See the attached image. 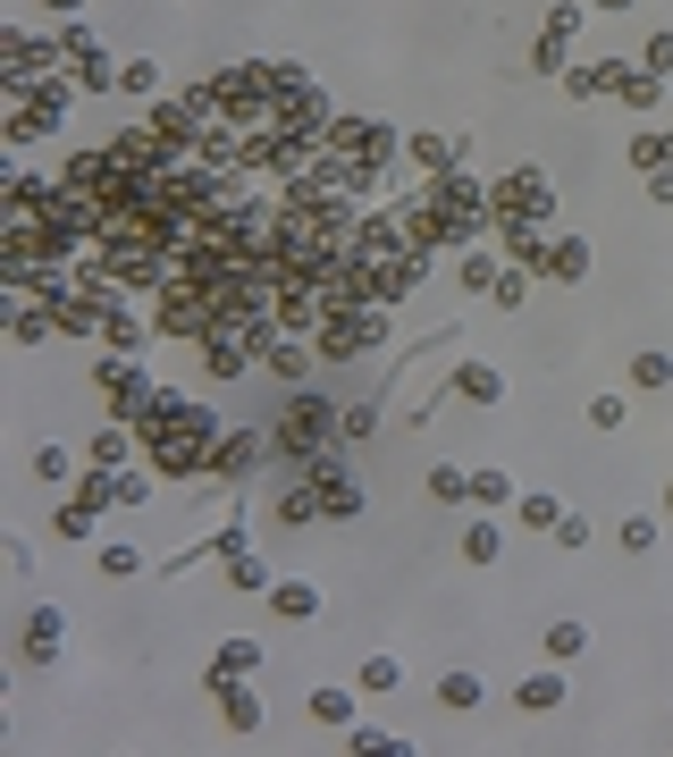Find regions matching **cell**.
I'll use <instances>...</instances> for the list:
<instances>
[{
  "mask_svg": "<svg viewBox=\"0 0 673 757\" xmlns=\"http://www.w3.org/2000/svg\"><path fill=\"white\" fill-rule=\"evenodd\" d=\"M632 387H673V354L640 345V354H632Z\"/></svg>",
  "mask_w": 673,
  "mask_h": 757,
  "instance_id": "cell-30",
  "label": "cell"
},
{
  "mask_svg": "<svg viewBox=\"0 0 673 757\" xmlns=\"http://www.w3.org/2000/svg\"><path fill=\"white\" fill-rule=\"evenodd\" d=\"M337 438H346L337 404H320V396H295V404H287V421L269 430V463H295V472H311V454H328Z\"/></svg>",
  "mask_w": 673,
  "mask_h": 757,
  "instance_id": "cell-2",
  "label": "cell"
},
{
  "mask_svg": "<svg viewBox=\"0 0 673 757\" xmlns=\"http://www.w3.org/2000/svg\"><path fill=\"white\" fill-rule=\"evenodd\" d=\"M497 556H505V530L497 522H472V530H463V564H497Z\"/></svg>",
  "mask_w": 673,
  "mask_h": 757,
  "instance_id": "cell-28",
  "label": "cell"
},
{
  "mask_svg": "<svg viewBox=\"0 0 673 757\" xmlns=\"http://www.w3.org/2000/svg\"><path fill=\"white\" fill-rule=\"evenodd\" d=\"M379 337H387V303H370V295H346V303H328V312H320V328H311L320 362H354V354H370Z\"/></svg>",
  "mask_w": 673,
  "mask_h": 757,
  "instance_id": "cell-3",
  "label": "cell"
},
{
  "mask_svg": "<svg viewBox=\"0 0 673 757\" xmlns=\"http://www.w3.org/2000/svg\"><path fill=\"white\" fill-rule=\"evenodd\" d=\"M51 337H68V328H59V312L51 303H18V321H9V345H51Z\"/></svg>",
  "mask_w": 673,
  "mask_h": 757,
  "instance_id": "cell-10",
  "label": "cell"
},
{
  "mask_svg": "<svg viewBox=\"0 0 673 757\" xmlns=\"http://www.w3.org/2000/svg\"><path fill=\"white\" fill-rule=\"evenodd\" d=\"M581 18H590V0H556V9H547V26H538V35H564V42H573V35H581Z\"/></svg>",
  "mask_w": 673,
  "mask_h": 757,
  "instance_id": "cell-36",
  "label": "cell"
},
{
  "mask_svg": "<svg viewBox=\"0 0 673 757\" xmlns=\"http://www.w3.org/2000/svg\"><path fill=\"white\" fill-rule=\"evenodd\" d=\"M311 724H328V733H354V690H311Z\"/></svg>",
  "mask_w": 673,
  "mask_h": 757,
  "instance_id": "cell-19",
  "label": "cell"
},
{
  "mask_svg": "<svg viewBox=\"0 0 673 757\" xmlns=\"http://www.w3.org/2000/svg\"><path fill=\"white\" fill-rule=\"evenodd\" d=\"M665 522H673V472H665Z\"/></svg>",
  "mask_w": 673,
  "mask_h": 757,
  "instance_id": "cell-49",
  "label": "cell"
},
{
  "mask_svg": "<svg viewBox=\"0 0 673 757\" xmlns=\"http://www.w3.org/2000/svg\"><path fill=\"white\" fill-rule=\"evenodd\" d=\"M640 68H656V76H673V35H649V51H640Z\"/></svg>",
  "mask_w": 673,
  "mask_h": 757,
  "instance_id": "cell-45",
  "label": "cell"
},
{
  "mask_svg": "<svg viewBox=\"0 0 673 757\" xmlns=\"http://www.w3.org/2000/svg\"><path fill=\"white\" fill-rule=\"evenodd\" d=\"M497 219L547 227V219H556V177H547V169H505V177H488V227H497Z\"/></svg>",
  "mask_w": 673,
  "mask_h": 757,
  "instance_id": "cell-4",
  "label": "cell"
},
{
  "mask_svg": "<svg viewBox=\"0 0 673 757\" xmlns=\"http://www.w3.org/2000/svg\"><path fill=\"white\" fill-rule=\"evenodd\" d=\"M135 438H143V463L160 480H202V463L219 446V421H211V404H186L177 387H160L152 413L135 421Z\"/></svg>",
  "mask_w": 673,
  "mask_h": 757,
  "instance_id": "cell-1",
  "label": "cell"
},
{
  "mask_svg": "<svg viewBox=\"0 0 673 757\" xmlns=\"http://www.w3.org/2000/svg\"><path fill=\"white\" fill-rule=\"evenodd\" d=\"M564 51H573L564 35H538V42H531V68H538V76H564Z\"/></svg>",
  "mask_w": 673,
  "mask_h": 757,
  "instance_id": "cell-40",
  "label": "cell"
},
{
  "mask_svg": "<svg viewBox=\"0 0 673 757\" xmlns=\"http://www.w3.org/2000/svg\"><path fill=\"white\" fill-rule=\"evenodd\" d=\"M522 295H531V269L505 262V269H497V286H488V303H497V312H522Z\"/></svg>",
  "mask_w": 673,
  "mask_h": 757,
  "instance_id": "cell-32",
  "label": "cell"
},
{
  "mask_svg": "<svg viewBox=\"0 0 673 757\" xmlns=\"http://www.w3.org/2000/svg\"><path fill=\"white\" fill-rule=\"evenodd\" d=\"M253 362H261V345H253V337H236V328L202 345V371H211V378H245Z\"/></svg>",
  "mask_w": 673,
  "mask_h": 757,
  "instance_id": "cell-9",
  "label": "cell"
},
{
  "mask_svg": "<svg viewBox=\"0 0 673 757\" xmlns=\"http://www.w3.org/2000/svg\"><path fill=\"white\" fill-rule=\"evenodd\" d=\"M446 396L497 404V396H505V371H488V362H455V378H446Z\"/></svg>",
  "mask_w": 673,
  "mask_h": 757,
  "instance_id": "cell-11",
  "label": "cell"
},
{
  "mask_svg": "<svg viewBox=\"0 0 673 757\" xmlns=\"http://www.w3.org/2000/svg\"><path fill=\"white\" fill-rule=\"evenodd\" d=\"M253 665H261V640H228V648L211 657V674H202V681H211V690H228V681H245Z\"/></svg>",
  "mask_w": 673,
  "mask_h": 757,
  "instance_id": "cell-15",
  "label": "cell"
},
{
  "mask_svg": "<svg viewBox=\"0 0 673 757\" xmlns=\"http://www.w3.org/2000/svg\"><path fill=\"white\" fill-rule=\"evenodd\" d=\"M497 269H505V262H488L481 245H472V253H455V278H463V295H488V286H497Z\"/></svg>",
  "mask_w": 673,
  "mask_h": 757,
  "instance_id": "cell-25",
  "label": "cell"
},
{
  "mask_svg": "<svg viewBox=\"0 0 673 757\" xmlns=\"http://www.w3.org/2000/svg\"><path fill=\"white\" fill-rule=\"evenodd\" d=\"M547 278L581 286V278H590V245H581V236H556V245H547Z\"/></svg>",
  "mask_w": 673,
  "mask_h": 757,
  "instance_id": "cell-17",
  "label": "cell"
},
{
  "mask_svg": "<svg viewBox=\"0 0 673 757\" xmlns=\"http://www.w3.org/2000/svg\"><path fill=\"white\" fill-rule=\"evenodd\" d=\"M514 522H522V530H556V522H564V505H556L547 489H531V497H514Z\"/></svg>",
  "mask_w": 673,
  "mask_h": 757,
  "instance_id": "cell-26",
  "label": "cell"
},
{
  "mask_svg": "<svg viewBox=\"0 0 673 757\" xmlns=\"http://www.w3.org/2000/svg\"><path fill=\"white\" fill-rule=\"evenodd\" d=\"M346 749H354V757H413V740H404V733H379V724H354Z\"/></svg>",
  "mask_w": 673,
  "mask_h": 757,
  "instance_id": "cell-23",
  "label": "cell"
},
{
  "mask_svg": "<svg viewBox=\"0 0 673 757\" xmlns=\"http://www.w3.org/2000/svg\"><path fill=\"white\" fill-rule=\"evenodd\" d=\"M514 707H522V716H556V707H564V674H522L514 681Z\"/></svg>",
  "mask_w": 673,
  "mask_h": 757,
  "instance_id": "cell-14",
  "label": "cell"
},
{
  "mask_svg": "<svg viewBox=\"0 0 673 757\" xmlns=\"http://www.w3.org/2000/svg\"><path fill=\"white\" fill-rule=\"evenodd\" d=\"M261 362H269L278 378H304L311 362H320V345H287V337H269V345H261Z\"/></svg>",
  "mask_w": 673,
  "mask_h": 757,
  "instance_id": "cell-22",
  "label": "cell"
},
{
  "mask_svg": "<svg viewBox=\"0 0 673 757\" xmlns=\"http://www.w3.org/2000/svg\"><path fill=\"white\" fill-rule=\"evenodd\" d=\"M34 480H77V454L68 446H34Z\"/></svg>",
  "mask_w": 673,
  "mask_h": 757,
  "instance_id": "cell-38",
  "label": "cell"
},
{
  "mask_svg": "<svg viewBox=\"0 0 673 757\" xmlns=\"http://www.w3.org/2000/svg\"><path fill=\"white\" fill-rule=\"evenodd\" d=\"M581 648H590V623H573V615H556V623H547V657H556V665H573Z\"/></svg>",
  "mask_w": 673,
  "mask_h": 757,
  "instance_id": "cell-27",
  "label": "cell"
},
{
  "mask_svg": "<svg viewBox=\"0 0 673 757\" xmlns=\"http://www.w3.org/2000/svg\"><path fill=\"white\" fill-rule=\"evenodd\" d=\"M370 430H379V404H346V446H363Z\"/></svg>",
  "mask_w": 673,
  "mask_h": 757,
  "instance_id": "cell-43",
  "label": "cell"
},
{
  "mask_svg": "<svg viewBox=\"0 0 673 757\" xmlns=\"http://www.w3.org/2000/svg\"><path fill=\"white\" fill-rule=\"evenodd\" d=\"M269 454V430H236V438H219L211 446V463H202V480H245L253 463Z\"/></svg>",
  "mask_w": 673,
  "mask_h": 757,
  "instance_id": "cell-7",
  "label": "cell"
},
{
  "mask_svg": "<svg viewBox=\"0 0 673 757\" xmlns=\"http://www.w3.org/2000/svg\"><path fill=\"white\" fill-rule=\"evenodd\" d=\"M472 505H514V480L505 472H472Z\"/></svg>",
  "mask_w": 673,
  "mask_h": 757,
  "instance_id": "cell-39",
  "label": "cell"
},
{
  "mask_svg": "<svg viewBox=\"0 0 673 757\" xmlns=\"http://www.w3.org/2000/svg\"><path fill=\"white\" fill-rule=\"evenodd\" d=\"M623 68H632V59H581V68H564V94L573 101H606L623 85Z\"/></svg>",
  "mask_w": 673,
  "mask_h": 757,
  "instance_id": "cell-8",
  "label": "cell"
},
{
  "mask_svg": "<svg viewBox=\"0 0 673 757\" xmlns=\"http://www.w3.org/2000/svg\"><path fill=\"white\" fill-rule=\"evenodd\" d=\"M656 94H665V76H656V68H623V85H615L623 110H656Z\"/></svg>",
  "mask_w": 673,
  "mask_h": 757,
  "instance_id": "cell-21",
  "label": "cell"
},
{
  "mask_svg": "<svg viewBox=\"0 0 673 757\" xmlns=\"http://www.w3.org/2000/svg\"><path fill=\"white\" fill-rule=\"evenodd\" d=\"M581 413H590V430H623V413H632V404H623V396H590Z\"/></svg>",
  "mask_w": 673,
  "mask_h": 757,
  "instance_id": "cell-42",
  "label": "cell"
},
{
  "mask_svg": "<svg viewBox=\"0 0 673 757\" xmlns=\"http://www.w3.org/2000/svg\"><path fill=\"white\" fill-rule=\"evenodd\" d=\"M219 716H228V733H261V699H253L245 681H228V690H219Z\"/></svg>",
  "mask_w": 673,
  "mask_h": 757,
  "instance_id": "cell-20",
  "label": "cell"
},
{
  "mask_svg": "<svg viewBox=\"0 0 673 757\" xmlns=\"http://www.w3.org/2000/svg\"><path fill=\"white\" fill-rule=\"evenodd\" d=\"M649 203H665V210H673V160H665V169H649Z\"/></svg>",
  "mask_w": 673,
  "mask_h": 757,
  "instance_id": "cell-46",
  "label": "cell"
},
{
  "mask_svg": "<svg viewBox=\"0 0 673 757\" xmlns=\"http://www.w3.org/2000/svg\"><path fill=\"white\" fill-rule=\"evenodd\" d=\"M656 539H665V530H656V513H632V522L615 530V548H623V556H649Z\"/></svg>",
  "mask_w": 673,
  "mask_h": 757,
  "instance_id": "cell-31",
  "label": "cell"
},
{
  "mask_svg": "<svg viewBox=\"0 0 673 757\" xmlns=\"http://www.w3.org/2000/svg\"><path fill=\"white\" fill-rule=\"evenodd\" d=\"M135 572H143V556H135L127 539H110V548H101V581H135Z\"/></svg>",
  "mask_w": 673,
  "mask_h": 757,
  "instance_id": "cell-34",
  "label": "cell"
},
{
  "mask_svg": "<svg viewBox=\"0 0 673 757\" xmlns=\"http://www.w3.org/2000/svg\"><path fill=\"white\" fill-rule=\"evenodd\" d=\"M152 85H160V68H152V59H118V94H152Z\"/></svg>",
  "mask_w": 673,
  "mask_h": 757,
  "instance_id": "cell-35",
  "label": "cell"
},
{
  "mask_svg": "<svg viewBox=\"0 0 673 757\" xmlns=\"http://www.w3.org/2000/svg\"><path fill=\"white\" fill-rule=\"evenodd\" d=\"M278 522L287 530H311V522H328V505H320V489H311V480H295L287 497H278Z\"/></svg>",
  "mask_w": 673,
  "mask_h": 757,
  "instance_id": "cell-18",
  "label": "cell"
},
{
  "mask_svg": "<svg viewBox=\"0 0 673 757\" xmlns=\"http://www.w3.org/2000/svg\"><path fill=\"white\" fill-rule=\"evenodd\" d=\"M354 681H363L370 699H387V690H404V665L396 657H363V674H354Z\"/></svg>",
  "mask_w": 673,
  "mask_h": 757,
  "instance_id": "cell-29",
  "label": "cell"
},
{
  "mask_svg": "<svg viewBox=\"0 0 673 757\" xmlns=\"http://www.w3.org/2000/svg\"><path fill=\"white\" fill-rule=\"evenodd\" d=\"M269 615H278V623H311V615H320V589L311 581H269Z\"/></svg>",
  "mask_w": 673,
  "mask_h": 757,
  "instance_id": "cell-12",
  "label": "cell"
},
{
  "mask_svg": "<svg viewBox=\"0 0 673 757\" xmlns=\"http://www.w3.org/2000/svg\"><path fill=\"white\" fill-rule=\"evenodd\" d=\"M590 9L597 18H623V9H640V0H590Z\"/></svg>",
  "mask_w": 673,
  "mask_h": 757,
  "instance_id": "cell-47",
  "label": "cell"
},
{
  "mask_svg": "<svg viewBox=\"0 0 673 757\" xmlns=\"http://www.w3.org/2000/svg\"><path fill=\"white\" fill-rule=\"evenodd\" d=\"M228 581H236V589H269V564L245 548V556H228Z\"/></svg>",
  "mask_w": 673,
  "mask_h": 757,
  "instance_id": "cell-41",
  "label": "cell"
},
{
  "mask_svg": "<svg viewBox=\"0 0 673 757\" xmlns=\"http://www.w3.org/2000/svg\"><path fill=\"white\" fill-rule=\"evenodd\" d=\"M429 497H438V505H463V497H472V472H463V463H438V472H429Z\"/></svg>",
  "mask_w": 673,
  "mask_h": 757,
  "instance_id": "cell-33",
  "label": "cell"
},
{
  "mask_svg": "<svg viewBox=\"0 0 673 757\" xmlns=\"http://www.w3.org/2000/svg\"><path fill=\"white\" fill-rule=\"evenodd\" d=\"M51 9H59V18H77V9H85V0H51Z\"/></svg>",
  "mask_w": 673,
  "mask_h": 757,
  "instance_id": "cell-48",
  "label": "cell"
},
{
  "mask_svg": "<svg viewBox=\"0 0 673 757\" xmlns=\"http://www.w3.org/2000/svg\"><path fill=\"white\" fill-rule=\"evenodd\" d=\"M404 151H413V160H422L429 177H446V169H463V144L455 135H404Z\"/></svg>",
  "mask_w": 673,
  "mask_h": 757,
  "instance_id": "cell-16",
  "label": "cell"
},
{
  "mask_svg": "<svg viewBox=\"0 0 673 757\" xmlns=\"http://www.w3.org/2000/svg\"><path fill=\"white\" fill-rule=\"evenodd\" d=\"M59 648H68V606H26L18 665H26V674H42V665H59Z\"/></svg>",
  "mask_w": 673,
  "mask_h": 757,
  "instance_id": "cell-5",
  "label": "cell"
},
{
  "mask_svg": "<svg viewBox=\"0 0 673 757\" xmlns=\"http://www.w3.org/2000/svg\"><path fill=\"white\" fill-rule=\"evenodd\" d=\"M673 160V135H632V169H665Z\"/></svg>",
  "mask_w": 673,
  "mask_h": 757,
  "instance_id": "cell-37",
  "label": "cell"
},
{
  "mask_svg": "<svg viewBox=\"0 0 673 757\" xmlns=\"http://www.w3.org/2000/svg\"><path fill=\"white\" fill-rule=\"evenodd\" d=\"M135 446H143V438H135L127 421H110V430H101L93 446H85V463H101V472H127V463H135Z\"/></svg>",
  "mask_w": 673,
  "mask_h": 757,
  "instance_id": "cell-13",
  "label": "cell"
},
{
  "mask_svg": "<svg viewBox=\"0 0 673 757\" xmlns=\"http://www.w3.org/2000/svg\"><path fill=\"white\" fill-rule=\"evenodd\" d=\"M547 539H556V548H590L597 530H590V522H581V513H564V522H556V530H547Z\"/></svg>",
  "mask_w": 673,
  "mask_h": 757,
  "instance_id": "cell-44",
  "label": "cell"
},
{
  "mask_svg": "<svg viewBox=\"0 0 673 757\" xmlns=\"http://www.w3.org/2000/svg\"><path fill=\"white\" fill-rule=\"evenodd\" d=\"M311 489H320L328 522H354V513H363V489L346 480V454H337V446H328V454H311Z\"/></svg>",
  "mask_w": 673,
  "mask_h": 757,
  "instance_id": "cell-6",
  "label": "cell"
},
{
  "mask_svg": "<svg viewBox=\"0 0 673 757\" xmlns=\"http://www.w3.org/2000/svg\"><path fill=\"white\" fill-rule=\"evenodd\" d=\"M481 699H488V681H481V674H446V681H438V707H455V716H472Z\"/></svg>",
  "mask_w": 673,
  "mask_h": 757,
  "instance_id": "cell-24",
  "label": "cell"
}]
</instances>
